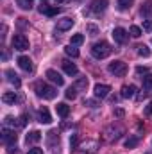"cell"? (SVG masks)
I'll return each instance as SVG.
<instances>
[{
	"instance_id": "obj_17",
	"label": "cell",
	"mask_w": 152,
	"mask_h": 154,
	"mask_svg": "<svg viewBox=\"0 0 152 154\" xmlns=\"http://www.w3.org/2000/svg\"><path fill=\"white\" fill-rule=\"evenodd\" d=\"M2 102H5V104H16L18 102V95L14 91H5L2 95Z\"/></svg>"
},
{
	"instance_id": "obj_39",
	"label": "cell",
	"mask_w": 152,
	"mask_h": 154,
	"mask_svg": "<svg viewBox=\"0 0 152 154\" xmlns=\"http://www.w3.org/2000/svg\"><path fill=\"white\" fill-rule=\"evenodd\" d=\"M145 115H149V116L152 115V102L149 104V106H147V108H145Z\"/></svg>"
},
{
	"instance_id": "obj_29",
	"label": "cell",
	"mask_w": 152,
	"mask_h": 154,
	"mask_svg": "<svg viewBox=\"0 0 152 154\" xmlns=\"http://www.w3.org/2000/svg\"><path fill=\"white\" fill-rule=\"evenodd\" d=\"M86 31H88L90 36H97V34H99V27H97L95 23H88V25H86Z\"/></svg>"
},
{
	"instance_id": "obj_8",
	"label": "cell",
	"mask_w": 152,
	"mask_h": 154,
	"mask_svg": "<svg viewBox=\"0 0 152 154\" xmlns=\"http://www.w3.org/2000/svg\"><path fill=\"white\" fill-rule=\"evenodd\" d=\"M93 91H95L97 99H106L109 95V91H111V86H108V84H95Z\"/></svg>"
},
{
	"instance_id": "obj_11",
	"label": "cell",
	"mask_w": 152,
	"mask_h": 154,
	"mask_svg": "<svg viewBox=\"0 0 152 154\" xmlns=\"http://www.w3.org/2000/svg\"><path fill=\"white\" fill-rule=\"evenodd\" d=\"M74 23H75V20L66 16V18H61V20H57V27H56V29L63 32V31H68V29H72V27H74Z\"/></svg>"
},
{
	"instance_id": "obj_4",
	"label": "cell",
	"mask_w": 152,
	"mask_h": 154,
	"mask_svg": "<svg viewBox=\"0 0 152 154\" xmlns=\"http://www.w3.org/2000/svg\"><path fill=\"white\" fill-rule=\"evenodd\" d=\"M122 133H123V129H122L120 125H109V127L104 131V138H106L108 142H113V140H118V138L122 136Z\"/></svg>"
},
{
	"instance_id": "obj_30",
	"label": "cell",
	"mask_w": 152,
	"mask_h": 154,
	"mask_svg": "<svg viewBox=\"0 0 152 154\" xmlns=\"http://www.w3.org/2000/svg\"><path fill=\"white\" fill-rule=\"evenodd\" d=\"M75 88L77 90H86V88H88V79H86V77H81L75 82Z\"/></svg>"
},
{
	"instance_id": "obj_22",
	"label": "cell",
	"mask_w": 152,
	"mask_h": 154,
	"mask_svg": "<svg viewBox=\"0 0 152 154\" xmlns=\"http://www.w3.org/2000/svg\"><path fill=\"white\" fill-rule=\"evenodd\" d=\"M16 4H18V7H22V9H32V5H34V0H16Z\"/></svg>"
},
{
	"instance_id": "obj_40",
	"label": "cell",
	"mask_w": 152,
	"mask_h": 154,
	"mask_svg": "<svg viewBox=\"0 0 152 154\" xmlns=\"http://www.w3.org/2000/svg\"><path fill=\"white\" fill-rule=\"evenodd\" d=\"M114 115H116V116H123L125 113H123V109H120V108H118V109H114Z\"/></svg>"
},
{
	"instance_id": "obj_9",
	"label": "cell",
	"mask_w": 152,
	"mask_h": 154,
	"mask_svg": "<svg viewBox=\"0 0 152 154\" xmlns=\"http://www.w3.org/2000/svg\"><path fill=\"white\" fill-rule=\"evenodd\" d=\"M47 79L50 81V82H54V84H57V86H63L65 84V79L61 77V74L59 72H56V70H47Z\"/></svg>"
},
{
	"instance_id": "obj_20",
	"label": "cell",
	"mask_w": 152,
	"mask_h": 154,
	"mask_svg": "<svg viewBox=\"0 0 152 154\" xmlns=\"http://www.w3.org/2000/svg\"><path fill=\"white\" fill-rule=\"evenodd\" d=\"M41 138H43V136H41V133H39V131H32V133H29V134H27L25 142H27V145H29V143H38Z\"/></svg>"
},
{
	"instance_id": "obj_1",
	"label": "cell",
	"mask_w": 152,
	"mask_h": 154,
	"mask_svg": "<svg viewBox=\"0 0 152 154\" xmlns=\"http://www.w3.org/2000/svg\"><path fill=\"white\" fill-rule=\"evenodd\" d=\"M111 45L108 43V41H104V39H100V41H97L93 47H91V56L95 57V59H104V57H108L109 54H111Z\"/></svg>"
},
{
	"instance_id": "obj_42",
	"label": "cell",
	"mask_w": 152,
	"mask_h": 154,
	"mask_svg": "<svg viewBox=\"0 0 152 154\" xmlns=\"http://www.w3.org/2000/svg\"><path fill=\"white\" fill-rule=\"evenodd\" d=\"M41 4H45V0H41Z\"/></svg>"
},
{
	"instance_id": "obj_6",
	"label": "cell",
	"mask_w": 152,
	"mask_h": 154,
	"mask_svg": "<svg viewBox=\"0 0 152 154\" xmlns=\"http://www.w3.org/2000/svg\"><path fill=\"white\" fill-rule=\"evenodd\" d=\"M0 134H2V142L7 143V145H13V143H16V140H18V134H16L13 129H7V127H4Z\"/></svg>"
},
{
	"instance_id": "obj_13",
	"label": "cell",
	"mask_w": 152,
	"mask_h": 154,
	"mask_svg": "<svg viewBox=\"0 0 152 154\" xmlns=\"http://www.w3.org/2000/svg\"><path fill=\"white\" fill-rule=\"evenodd\" d=\"M136 95V86L134 84H125L122 86V97L123 99H132Z\"/></svg>"
},
{
	"instance_id": "obj_26",
	"label": "cell",
	"mask_w": 152,
	"mask_h": 154,
	"mask_svg": "<svg viewBox=\"0 0 152 154\" xmlns=\"http://www.w3.org/2000/svg\"><path fill=\"white\" fill-rule=\"evenodd\" d=\"M138 54H140L141 57H150V48H149L147 45H140V47H138Z\"/></svg>"
},
{
	"instance_id": "obj_35",
	"label": "cell",
	"mask_w": 152,
	"mask_h": 154,
	"mask_svg": "<svg viewBox=\"0 0 152 154\" xmlns=\"http://www.w3.org/2000/svg\"><path fill=\"white\" fill-rule=\"evenodd\" d=\"M56 136H57L56 131H50V133H48V145H52V143L56 142Z\"/></svg>"
},
{
	"instance_id": "obj_28",
	"label": "cell",
	"mask_w": 152,
	"mask_h": 154,
	"mask_svg": "<svg viewBox=\"0 0 152 154\" xmlns=\"http://www.w3.org/2000/svg\"><path fill=\"white\" fill-rule=\"evenodd\" d=\"M65 95H66V99H68V100H74V99L77 97V88H75V86H70V88L66 90V93H65Z\"/></svg>"
},
{
	"instance_id": "obj_41",
	"label": "cell",
	"mask_w": 152,
	"mask_h": 154,
	"mask_svg": "<svg viewBox=\"0 0 152 154\" xmlns=\"http://www.w3.org/2000/svg\"><path fill=\"white\" fill-rule=\"evenodd\" d=\"M56 2H57V4H68L70 0H56Z\"/></svg>"
},
{
	"instance_id": "obj_37",
	"label": "cell",
	"mask_w": 152,
	"mask_h": 154,
	"mask_svg": "<svg viewBox=\"0 0 152 154\" xmlns=\"http://www.w3.org/2000/svg\"><path fill=\"white\" fill-rule=\"evenodd\" d=\"M27 154H43V149L34 147V149H29V152H27Z\"/></svg>"
},
{
	"instance_id": "obj_43",
	"label": "cell",
	"mask_w": 152,
	"mask_h": 154,
	"mask_svg": "<svg viewBox=\"0 0 152 154\" xmlns=\"http://www.w3.org/2000/svg\"><path fill=\"white\" fill-rule=\"evenodd\" d=\"M79 2H82V0H79Z\"/></svg>"
},
{
	"instance_id": "obj_18",
	"label": "cell",
	"mask_w": 152,
	"mask_h": 154,
	"mask_svg": "<svg viewBox=\"0 0 152 154\" xmlns=\"http://www.w3.org/2000/svg\"><path fill=\"white\" fill-rule=\"evenodd\" d=\"M56 111H57V115L61 116V118H66L68 113H70V106L65 104V102H59V104L56 106Z\"/></svg>"
},
{
	"instance_id": "obj_34",
	"label": "cell",
	"mask_w": 152,
	"mask_h": 154,
	"mask_svg": "<svg viewBox=\"0 0 152 154\" xmlns=\"http://www.w3.org/2000/svg\"><path fill=\"white\" fill-rule=\"evenodd\" d=\"M143 31L152 32V20H145V22H143Z\"/></svg>"
},
{
	"instance_id": "obj_24",
	"label": "cell",
	"mask_w": 152,
	"mask_h": 154,
	"mask_svg": "<svg viewBox=\"0 0 152 154\" xmlns=\"http://www.w3.org/2000/svg\"><path fill=\"white\" fill-rule=\"evenodd\" d=\"M138 142H140L138 136H131V138L125 140V147H127V149H134V147L138 145Z\"/></svg>"
},
{
	"instance_id": "obj_3",
	"label": "cell",
	"mask_w": 152,
	"mask_h": 154,
	"mask_svg": "<svg viewBox=\"0 0 152 154\" xmlns=\"http://www.w3.org/2000/svg\"><path fill=\"white\" fill-rule=\"evenodd\" d=\"M108 70H109V74H113L116 77H123L127 74V65L123 61H113V63H109Z\"/></svg>"
},
{
	"instance_id": "obj_16",
	"label": "cell",
	"mask_w": 152,
	"mask_h": 154,
	"mask_svg": "<svg viewBox=\"0 0 152 154\" xmlns=\"http://www.w3.org/2000/svg\"><path fill=\"white\" fill-rule=\"evenodd\" d=\"M38 120L41 122V124H50V122H52V116H50V113H48V109H47V108H39Z\"/></svg>"
},
{
	"instance_id": "obj_15",
	"label": "cell",
	"mask_w": 152,
	"mask_h": 154,
	"mask_svg": "<svg viewBox=\"0 0 152 154\" xmlns=\"http://www.w3.org/2000/svg\"><path fill=\"white\" fill-rule=\"evenodd\" d=\"M63 70H65L68 75H77V72H79V68L75 66V63H72V61H68V59L63 61Z\"/></svg>"
},
{
	"instance_id": "obj_2",
	"label": "cell",
	"mask_w": 152,
	"mask_h": 154,
	"mask_svg": "<svg viewBox=\"0 0 152 154\" xmlns=\"http://www.w3.org/2000/svg\"><path fill=\"white\" fill-rule=\"evenodd\" d=\"M34 90H36V95H38L39 99H45V100H52V99H56V95H57V90H56L54 86L45 84V82H36Z\"/></svg>"
},
{
	"instance_id": "obj_12",
	"label": "cell",
	"mask_w": 152,
	"mask_h": 154,
	"mask_svg": "<svg viewBox=\"0 0 152 154\" xmlns=\"http://www.w3.org/2000/svg\"><path fill=\"white\" fill-rule=\"evenodd\" d=\"M18 66L25 72H32V61L27 57V56H20L18 57Z\"/></svg>"
},
{
	"instance_id": "obj_19",
	"label": "cell",
	"mask_w": 152,
	"mask_h": 154,
	"mask_svg": "<svg viewBox=\"0 0 152 154\" xmlns=\"http://www.w3.org/2000/svg\"><path fill=\"white\" fill-rule=\"evenodd\" d=\"M5 75H7V81L11 82V84H14L16 88H20V84H22V81H20V77L14 74V70H5Z\"/></svg>"
},
{
	"instance_id": "obj_38",
	"label": "cell",
	"mask_w": 152,
	"mask_h": 154,
	"mask_svg": "<svg viewBox=\"0 0 152 154\" xmlns=\"http://www.w3.org/2000/svg\"><path fill=\"white\" fill-rule=\"evenodd\" d=\"M136 72H138V74H143V75H145V74H147V68H145V66H138V68H136Z\"/></svg>"
},
{
	"instance_id": "obj_36",
	"label": "cell",
	"mask_w": 152,
	"mask_h": 154,
	"mask_svg": "<svg viewBox=\"0 0 152 154\" xmlns=\"http://www.w3.org/2000/svg\"><path fill=\"white\" fill-rule=\"evenodd\" d=\"M84 106H88V108H97V102L91 100V99H84Z\"/></svg>"
},
{
	"instance_id": "obj_21",
	"label": "cell",
	"mask_w": 152,
	"mask_h": 154,
	"mask_svg": "<svg viewBox=\"0 0 152 154\" xmlns=\"http://www.w3.org/2000/svg\"><path fill=\"white\" fill-rule=\"evenodd\" d=\"M141 16L152 18V0H147V2L141 5Z\"/></svg>"
},
{
	"instance_id": "obj_33",
	"label": "cell",
	"mask_w": 152,
	"mask_h": 154,
	"mask_svg": "<svg viewBox=\"0 0 152 154\" xmlns=\"http://www.w3.org/2000/svg\"><path fill=\"white\" fill-rule=\"evenodd\" d=\"M77 143H79V136L77 134H72L70 136V149H75Z\"/></svg>"
},
{
	"instance_id": "obj_31",
	"label": "cell",
	"mask_w": 152,
	"mask_h": 154,
	"mask_svg": "<svg viewBox=\"0 0 152 154\" xmlns=\"http://www.w3.org/2000/svg\"><path fill=\"white\" fill-rule=\"evenodd\" d=\"M129 32H131L132 38H140V36H141V29H140L138 25H132V27L129 29Z\"/></svg>"
},
{
	"instance_id": "obj_7",
	"label": "cell",
	"mask_w": 152,
	"mask_h": 154,
	"mask_svg": "<svg viewBox=\"0 0 152 154\" xmlns=\"http://www.w3.org/2000/svg\"><path fill=\"white\" fill-rule=\"evenodd\" d=\"M108 0H93L91 2V5H90V9H91V13H95V14H100V13H104L106 9H108Z\"/></svg>"
},
{
	"instance_id": "obj_25",
	"label": "cell",
	"mask_w": 152,
	"mask_h": 154,
	"mask_svg": "<svg viewBox=\"0 0 152 154\" xmlns=\"http://www.w3.org/2000/svg\"><path fill=\"white\" fill-rule=\"evenodd\" d=\"M65 52H66L70 57H79V50L75 48V45H68V47H65Z\"/></svg>"
},
{
	"instance_id": "obj_10",
	"label": "cell",
	"mask_w": 152,
	"mask_h": 154,
	"mask_svg": "<svg viewBox=\"0 0 152 154\" xmlns=\"http://www.w3.org/2000/svg\"><path fill=\"white\" fill-rule=\"evenodd\" d=\"M113 38H114L116 43H120V45H122V43H125V41H127L129 34H127V31H125L123 27H116V29L113 31Z\"/></svg>"
},
{
	"instance_id": "obj_27",
	"label": "cell",
	"mask_w": 152,
	"mask_h": 154,
	"mask_svg": "<svg viewBox=\"0 0 152 154\" xmlns=\"http://www.w3.org/2000/svg\"><path fill=\"white\" fill-rule=\"evenodd\" d=\"M141 79H143V88L145 90H150L152 88V74H145Z\"/></svg>"
},
{
	"instance_id": "obj_14",
	"label": "cell",
	"mask_w": 152,
	"mask_h": 154,
	"mask_svg": "<svg viewBox=\"0 0 152 154\" xmlns=\"http://www.w3.org/2000/svg\"><path fill=\"white\" fill-rule=\"evenodd\" d=\"M38 11H39V13H45L47 16H56V14H59V13H61V9H59V7H48L47 4H41Z\"/></svg>"
},
{
	"instance_id": "obj_32",
	"label": "cell",
	"mask_w": 152,
	"mask_h": 154,
	"mask_svg": "<svg viewBox=\"0 0 152 154\" xmlns=\"http://www.w3.org/2000/svg\"><path fill=\"white\" fill-rule=\"evenodd\" d=\"M82 41H84V36H82V34H74V36H72V43H70V45H81Z\"/></svg>"
},
{
	"instance_id": "obj_5",
	"label": "cell",
	"mask_w": 152,
	"mask_h": 154,
	"mask_svg": "<svg viewBox=\"0 0 152 154\" xmlns=\"http://www.w3.org/2000/svg\"><path fill=\"white\" fill-rule=\"evenodd\" d=\"M13 48L20 50V52L27 50L29 48V39L25 38L23 34H14V38H13Z\"/></svg>"
},
{
	"instance_id": "obj_23",
	"label": "cell",
	"mask_w": 152,
	"mask_h": 154,
	"mask_svg": "<svg viewBox=\"0 0 152 154\" xmlns=\"http://www.w3.org/2000/svg\"><path fill=\"white\" fill-rule=\"evenodd\" d=\"M132 4H134V0H118V9L120 11H127V9H131Z\"/></svg>"
}]
</instances>
